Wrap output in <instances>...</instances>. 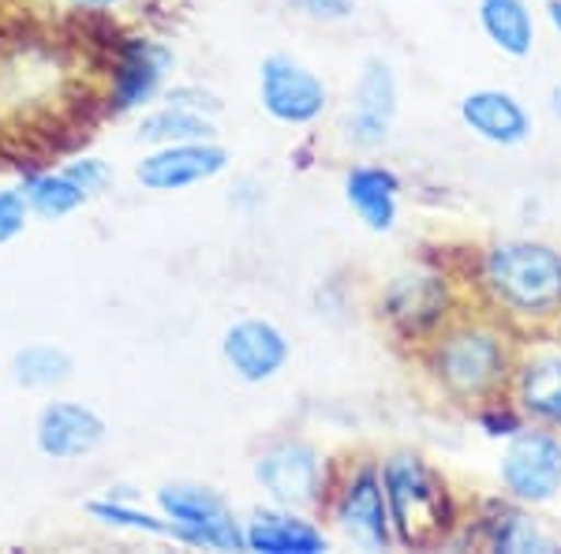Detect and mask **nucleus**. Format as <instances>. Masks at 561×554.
Wrapping results in <instances>:
<instances>
[{"label": "nucleus", "instance_id": "obj_31", "mask_svg": "<svg viewBox=\"0 0 561 554\" xmlns=\"http://www.w3.org/2000/svg\"><path fill=\"white\" fill-rule=\"evenodd\" d=\"M554 113H558V116H561V87H558V90H554Z\"/></svg>", "mask_w": 561, "mask_h": 554}, {"label": "nucleus", "instance_id": "obj_7", "mask_svg": "<svg viewBox=\"0 0 561 554\" xmlns=\"http://www.w3.org/2000/svg\"><path fill=\"white\" fill-rule=\"evenodd\" d=\"M229 169V150L217 139H198V143H169V147H153L147 158L135 166V180L147 192L173 195L184 188L206 184V180L221 177Z\"/></svg>", "mask_w": 561, "mask_h": 554}, {"label": "nucleus", "instance_id": "obj_19", "mask_svg": "<svg viewBox=\"0 0 561 554\" xmlns=\"http://www.w3.org/2000/svg\"><path fill=\"white\" fill-rule=\"evenodd\" d=\"M517 394L520 405L531 420L547 423V427H561V357L558 352H547V357H536L520 368L517 378Z\"/></svg>", "mask_w": 561, "mask_h": 554}, {"label": "nucleus", "instance_id": "obj_3", "mask_svg": "<svg viewBox=\"0 0 561 554\" xmlns=\"http://www.w3.org/2000/svg\"><path fill=\"white\" fill-rule=\"evenodd\" d=\"M382 487L389 521H393L401 543H427L446 529V498L420 457L412 453L389 457L382 465Z\"/></svg>", "mask_w": 561, "mask_h": 554}, {"label": "nucleus", "instance_id": "obj_30", "mask_svg": "<svg viewBox=\"0 0 561 554\" xmlns=\"http://www.w3.org/2000/svg\"><path fill=\"white\" fill-rule=\"evenodd\" d=\"M547 12H550V23H554V31H561V0H550Z\"/></svg>", "mask_w": 561, "mask_h": 554}, {"label": "nucleus", "instance_id": "obj_4", "mask_svg": "<svg viewBox=\"0 0 561 554\" xmlns=\"http://www.w3.org/2000/svg\"><path fill=\"white\" fill-rule=\"evenodd\" d=\"M153 498H158V510L173 521L176 543L206 551H248V532L214 487L169 484Z\"/></svg>", "mask_w": 561, "mask_h": 554}, {"label": "nucleus", "instance_id": "obj_10", "mask_svg": "<svg viewBox=\"0 0 561 554\" xmlns=\"http://www.w3.org/2000/svg\"><path fill=\"white\" fill-rule=\"evenodd\" d=\"M397 121V79L386 60H364V71L356 79V90L348 98V113L341 121L345 143L356 150H375L389 139V128Z\"/></svg>", "mask_w": 561, "mask_h": 554}, {"label": "nucleus", "instance_id": "obj_22", "mask_svg": "<svg viewBox=\"0 0 561 554\" xmlns=\"http://www.w3.org/2000/svg\"><path fill=\"white\" fill-rule=\"evenodd\" d=\"M139 143H150V147H169V143H198V139H214V121L203 113H192L184 105H161L150 109L139 121Z\"/></svg>", "mask_w": 561, "mask_h": 554}, {"label": "nucleus", "instance_id": "obj_29", "mask_svg": "<svg viewBox=\"0 0 561 554\" xmlns=\"http://www.w3.org/2000/svg\"><path fill=\"white\" fill-rule=\"evenodd\" d=\"M71 8H87V12H108V8H121L124 0H68Z\"/></svg>", "mask_w": 561, "mask_h": 554}, {"label": "nucleus", "instance_id": "obj_11", "mask_svg": "<svg viewBox=\"0 0 561 554\" xmlns=\"http://www.w3.org/2000/svg\"><path fill=\"white\" fill-rule=\"evenodd\" d=\"M502 484L517 502H550L561 490V439L550 431H524L502 457Z\"/></svg>", "mask_w": 561, "mask_h": 554}, {"label": "nucleus", "instance_id": "obj_18", "mask_svg": "<svg viewBox=\"0 0 561 554\" xmlns=\"http://www.w3.org/2000/svg\"><path fill=\"white\" fill-rule=\"evenodd\" d=\"M479 26L505 57H528L536 49V20L524 0H479Z\"/></svg>", "mask_w": 561, "mask_h": 554}, {"label": "nucleus", "instance_id": "obj_27", "mask_svg": "<svg viewBox=\"0 0 561 554\" xmlns=\"http://www.w3.org/2000/svg\"><path fill=\"white\" fill-rule=\"evenodd\" d=\"M288 4L314 23H345L356 15V0H288Z\"/></svg>", "mask_w": 561, "mask_h": 554}, {"label": "nucleus", "instance_id": "obj_2", "mask_svg": "<svg viewBox=\"0 0 561 554\" xmlns=\"http://www.w3.org/2000/svg\"><path fill=\"white\" fill-rule=\"evenodd\" d=\"M431 371L446 386V394L472 402V397L494 394L505 383L510 352H505V341L486 326H457L434 341Z\"/></svg>", "mask_w": 561, "mask_h": 554}, {"label": "nucleus", "instance_id": "obj_23", "mask_svg": "<svg viewBox=\"0 0 561 554\" xmlns=\"http://www.w3.org/2000/svg\"><path fill=\"white\" fill-rule=\"evenodd\" d=\"M87 513L94 517L98 524L105 529H124V532H142V535H161V540H176V529L165 513H150V510H139L135 502H128L124 495L116 490H105L102 498H90L87 502Z\"/></svg>", "mask_w": 561, "mask_h": 554}, {"label": "nucleus", "instance_id": "obj_1", "mask_svg": "<svg viewBox=\"0 0 561 554\" xmlns=\"http://www.w3.org/2000/svg\"><path fill=\"white\" fill-rule=\"evenodd\" d=\"M483 281L505 312L542 319L561 307V251L536 240H510L491 248Z\"/></svg>", "mask_w": 561, "mask_h": 554}, {"label": "nucleus", "instance_id": "obj_28", "mask_svg": "<svg viewBox=\"0 0 561 554\" xmlns=\"http://www.w3.org/2000/svg\"><path fill=\"white\" fill-rule=\"evenodd\" d=\"M165 102L169 105H184V109H192V113H203V116H217V113H221V98L210 94V90H203V87H192V83L165 90Z\"/></svg>", "mask_w": 561, "mask_h": 554}, {"label": "nucleus", "instance_id": "obj_6", "mask_svg": "<svg viewBox=\"0 0 561 554\" xmlns=\"http://www.w3.org/2000/svg\"><path fill=\"white\" fill-rule=\"evenodd\" d=\"M176 68V53L173 45L158 42V38H142L131 34L116 45L113 57V87H108V109L116 116L135 113V109L150 105L161 94L169 71Z\"/></svg>", "mask_w": 561, "mask_h": 554}, {"label": "nucleus", "instance_id": "obj_21", "mask_svg": "<svg viewBox=\"0 0 561 554\" xmlns=\"http://www.w3.org/2000/svg\"><path fill=\"white\" fill-rule=\"evenodd\" d=\"M23 195H26V206L31 214L45 217V222H60V217H71L76 211L87 206V192L68 177L65 169L57 172H34V177L23 180Z\"/></svg>", "mask_w": 561, "mask_h": 554}, {"label": "nucleus", "instance_id": "obj_17", "mask_svg": "<svg viewBox=\"0 0 561 554\" xmlns=\"http://www.w3.org/2000/svg\"><path fill=\"white\" fill-rule=\"evenodd\" d=\"M401 180L386 166H356L345 177V199L370 233H389L397 225Z\"/></svg>", "mask_w": 561, "mask_h": 554}, {"label": "nucleus", "instance_id": "obj_5", "mask_svg": "<svg viewBox=\"0 0 561 554\" xmlns=\"http://www.w3.org/2000/svg\"><path fill=\"white\" fill-rule=\"evenodd\" d=\"M259 102L277 124L304 128V124H314L325 113V105H330V90H325L322 79L314 76L307 65H300L296 57L274 53V57L262 60Z\"/></svg>", "mask_w": 561, "mask_h": 554}, {"label": "nucleus", "instance_id": "obj_20", "mask_svg": "<svg viewBox=\"0 0 561 554\" xmlns=\"http://www.w3.org/2000/svg\"><path fill=\"white\" fill-rule=\"evenodd\" d=\"M76 375V360L57 341H31L12 357V378L23 389H60Z\"/></svg>", "mask_w": 561, "mask_h": 554}, {"label": "nucleus", "instance_id": "obj_15", "mask_svg": "<svg viewBox=\"0 0 561 554\" xmlns=\"http://www.w3.org/2000/svg\"><path fill=\"white\" fill-rule=\"evenodd\" d=\"M460 121L483 143L494 147H520L531 135V116L510 90H476L460 102Z\"/></svg>", "mask_w": 561, "mask_h": 554}, {"label": "nucleus", "instance_id": "obj_26", "mask_svg": "<svg viewBox=\"0 0 561 554\" xmlns=\"http://www.w3.org/2000/svg\"><path fill=\"white\" fill-rule=\"evenodd\" d=\"M31 222V206H26L23 188H0V248L23 236Z\"/></svg>", "mask_w": 561, "mask_h": 554}, {"label": "nucleus", "instance_id": "obj_12", "mask_svg": "<svg viewBox=\"0 0 561 554\" xmlns=\"http://www.w3.org/2000/svg\"><path fill=\"white\" fill-rule=\"evenodd\" d=\"M221 357L237 378H243V383H251V386H262L288 368L293 341H288L285 330L270 319H240L225 330Z\"/></svg>", "mask_w": 561, "mask_h": 554}, {"label": "nucleus", "instance_id": "obj_16", "mask_svg": "<svg viewBox=\"0 0 561 554\" xmlns=\"http://www.w3.org/2000/svg\"><path fill=\"white\" fill-rule=\"evenodd\" d=\"M243 532H248V551L259 554H322L330 547L319 524H311L300 510H288V506L259 510Z\"/></svg>", "mask_w": 561, "mask_h": 554}, {"label": "nucleus", "instance_id": "obj_8", "mask_svg": "<svg viewBox=\"0 0 561 554\" xmlns=\"http://www.w3.org/2000/svg\"><path fill=\"white\" fill-rule=\"evenodd\" d=\"M255 479L262 484L274 506H288V510H307L319 502L322 495V457L311 442L285 439L274 442L255 461Z\"/></svg>", "mask_w": 561, "mask_h": 554}, {"label": "nucleus", "instance_id": "obj_14", "mask_svg": "<svg viewBox=\"0 0 561 554\" xmlns=\"http://www.w3.org/2000/svg\"><path fill=\"white\" fill-rule=\"evenodd\" d=\"M449 289L438 274H401L386 289V315L401 326L404 333L434 330L446 319Z\"/></svg>", "mask_w": 561, "mask_h": 554}, {"label": "nucleus", "instance_id": "obj_24", "mask_svg": "<svg viewBox=\"0 0 561 554\" xmlns=\"http://www.w3.org/2000/svg\"><path fill=\"white\" fill-rule=\"evenodd\" d=\"M494 547L520 554V551H554V543L547 535H539L536 524H528L520 513H513L510 521L494 524Z\"/></svg>", "mask_w": 561, "mask_h": 554}, {"label": "nucleus", "instance_id": "obj_25", "mask_svg": "<svg viewBox=\"0 0 561 554\" xmlns=\"http://www.w3.org/2000/svg\"><path fill=\"white\" fill-rule=\"evenodd\" d=\"M60 169H65L87 195H102L105 188L113 184V166H108L105 158H98V154H79V158L65 161Z\"/></svg>", "mask_w": 561, "mask_h": 554}, {"label": "nucleus", "instance_id": "obj_9", "mask_svg": "<svg viewBox=\"0 0 561 554\" xmlns=\"http://www.w3.org/2000/svg\"><path fill=\"white\" fill-rule=\"evenodd\" d=\"M108 427L98 408L76 397H53L34 420V446L49 461H83L105 442Z\"/></svg>", "mask_w": 561, "mask_h": 554}, {"label": "nucleus", "instance_id": "obj_13", "mask_svg": "<svg viewBox=\"0 0 561 554\" xmlns=\"http://www.w3.org/2000/svg\"><path fill=\"white\" fill-rule=\"evenodd\" d=\"M337 524L345 529L348 540H356L367 551H386L393 543V521H389V502H386V487H382V468H359L352 472V479L345 484L337 498Z\"/></svg>", "mask_w": 561, "mask_h": 554}]
</instances>
